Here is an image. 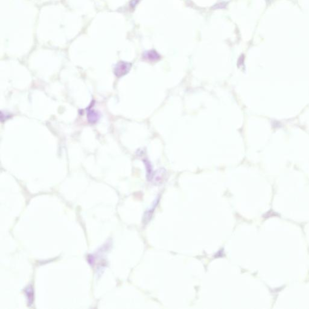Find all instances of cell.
<instances>
[{
	"mask_svg": "<svg viewBox=\"0 0 309 309\" xmlns=\"http://www.w3.org/2000/svg\"><path fill=\"white\" fill-rule=\"evenodd\" d=\"M130 68L131 64L130 63L126 62H120L116 65L114 68V74L118 77H122L129 73Z\"/></svg>",
	"mask_w": 309,
	"mask_h": 309,
	"instance_id": "6da1fadb",
	"label": "cell"
},
{
	"mask_svg": "<svg viewBox=\"0 0 309 309\" xmlns=\"http://www.w3.org/2000/svg\"><path fill=\"white\" fill-rule=\"evenodd\" d=\"M100 115L97 112L94 111L92 109H88V112H87V118L89 123L91 124H95L97 122L98 119H99Z\"/></svg>",
	"mask_w": 309,
	"mask_h": 309,
	"instance_id": "7a4b0ae2",
	"label": "cell"
},
{
	"mask_svg": "<svg viewBox=\"0 0 309 309\" xmlns=\"http://www.w3.org/2000/svg\"><path fill=\"white\" fill-rule=\"evenodd\" d=\"M143 57L149 61H156L160 59V56L154 50H150L144 53Z\"/></svg>",
	"mask_w": 309,
	"mask_h": 309,
	"instance_id": "3957f363",
	"label": "cell"
},
{
	"mask_svg": "<svg viewBox=\"0 0 309 309\" xmlns=\"http://www.w3.org/2000/svg\"><path fill=\"white\" fill-rule=\"evenodd\" d=\"M26 293H27V296H29V297L28 298V299H29V300H31V301H32V299H33L32 289L31 287H28V289H27V291H26Z\"/></svg>",
	"mask_w": 309,
	"mask_h": 309,
	"instance_id": "277c9868",
	"label": "cell"
}]
</instances>
